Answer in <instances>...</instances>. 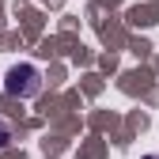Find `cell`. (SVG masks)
Here are the masks:
<instances>
[{"label":"cell","mask_w":159,"mask_h":159,"mask_svg":"<svg viewBox=\"0 0 159 159\" xmlns=\"http://www.w3.org/2000/svg\"><path fill=\"white\" fill-rule=\"evenodd\" d=\"M4 87H8V95H15V98H34L38 91H42V72H38L34 65H15V68L4 76Z\"/></svg>","instance_id":"obj_1"},{"label":"cell","mask_w":159,"mask_h":159,"mask_svg":"<svg viewBox=\"0 0 159 159\" xmlns=\"http://www.w3.org/2000/svg\"><path fill=\"white\" fill-rule=\"evenodd\" d=\"M8 144H11V125L0 117V148H8Z\"/></svg>","instance_id":"obj_2"},{"label":"cell","mask_w":159,"mask_h":159,"mask_svg":"<svg viewBox=\"0 0 159 159\" xmlns=\"http://www.w3.org/2000/svg\"><path fill=\"white\" fill-rule=\"evenodd\" d=\"M144 159H159V155H144Z\"/></svg>","instance_id":"obj_3"}]
</instances>
